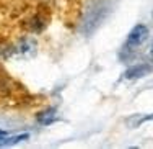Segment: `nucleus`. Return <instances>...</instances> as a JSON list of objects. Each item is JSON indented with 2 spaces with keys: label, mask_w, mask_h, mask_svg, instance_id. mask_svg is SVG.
Masks as SVG:
<instances>
[{
  "label": "nucleus",
  "mask_w": 153,
  "mask_h": 149,
  "mask_svg": "<svg viewBox=\"0 0 153 149\" xmlns=\"http://www.w3.org/2000/svg\"><path fill=\"white\" fill-rule=\"evenodd\" d=\"M148 36H150V30H148L145 25H142V23L135 25V26L129 31V35H127V38H126V43H124V46L121 49V59L122 61L134 59L137 51L147 43Z\"/></svg>",
  "instance_id": "obj_1"
},
{
  "label": "nucleus",
  "mask_w": 153,
  "mask_h": 149,
  "mask_svg": "<svg viewBox=\"0 0 153 149\" xmlns=\"http://www.w3.org/2000/svg\"><path fill=\"white\" fill-rule=\"evenodd\" d=\"M104 7L103 5H98L91 8L88 12V15H86L85 21H83V26H85V33H91L94 28H98L101 23H103L104 20Z\"/></svg>",
  "instance_id": "obj_2"
},
{
  "label": "nucleus",
  "mask_w": 153,
  "mask_h": 149,
  "mask_svg": "<svg viewBox=\"0 0 153 149\" xmlns=\"http://www.w3.org/2000/svg\"><path fill=\"white\" fill-rule=\"evenodd\" d=\"M152 71H153L152 64H148V62H138V64L130 66L122 74V77L126 79V81H135V79H142V77H145V75L152 74Z\"/></svg>",
  "instance_id": "obj_3"
},
{
  "label": "nucleus",
  "mask_w": 153,
  "mask_h": 149,
  "mask_svg": "<svg viewBox=\"0 0 153 149\" xmlns=\"http://www.w3.org/2000/svg\"><path fill=\"white\" fill-rule=\"evenodd\" d=\"M36 120H38L39 125L47 126V125H51V123L57 121V110L56 108H46V110L41 111V113H38Z\"/></svg>",
  "instance_id": "obj_4"
},
{
  "label": "nucleus",
  "mask_w": 153,
  "mask_h": 149,
  "mask_svg": "<svg viewBox=\"0 0 153 149\" xmlns=\"http://www.w3.org/2000/svg\"><path fill=\"white\" fill-rule=\"evenodd\" d=\"M28 138H30V134H28V133L13 134V136H10V134H7V136L0 138V147H8V146H15V144H18V143H23V141H26Z\"/></svg>",
  "instance_id": "obj_5"
},
{
  "label": "nucleus",
  "mask_w": 153,
  "mask_h": 149,
  "mask_svg": "<svg viewBox=\"0 0 153 149\" xmlns=\"http://www.w3.org/2000/svg\"><path fill=\"white\" fill-rule=\"evenodd\" d=\"M153 121V113H147V115H132L130 118H127V125L130 128H137V126L143 125V123Z\"/></svg>",
  "instance_id": "obj_6"
},
{
  "label": "nucleus",
  "mask_w": 153,
  "mask_h": 149,
  "mask_svg": "<svg viewBox=\"0 0 153 149\" xmlns=\"http://www.w3.org/2000/svg\"><path fill=\"white\" fill-rule=\"evenodd\" d=\"M7 134H8V133H7V131H5V129H0V138H3V136H7Z\"/></svg>",
  "instance_id": "obj_7"
},
{
  "label": "nucleus",
  "mask_w": 153,
  "mask_h": 149,
  "mask_svg": "<svg viewBox=\"0 0 153 149\" xmlns=\"http://www.w3.org/2000/svg\"><path fill=\"white\" fill-rule=\"evenodd\" d=\"M152 17H153V12H152Z\"/></svg>",
  "instance_id": "obj_8"
}]
</instances>
